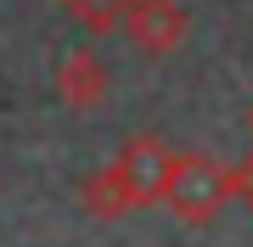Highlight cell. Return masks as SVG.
<instances>
[{
    "mask_svg": "<svg viewBox=\"0 0 253 247\" xmlns=\"http://www.w3.org/2000/svg\"><path fill=\"white\" fill-rule=\"evenodd\" d=\"M174 219L186 225H208L219 219V208L231 202V185H225V163L214 152H174L169 157V174H163V197Z\"/></svg>",
    "mask_w": 253,
    "mask_h": 247,
    "instance_id": "1",
    "label": "cell"
},
{
    "mask_svg": "<svg viewBox=\"0 0 253 247\" xmlns=\"http://www.w3.org/2000/svg\"><path fill=\"white\" fill-rule=\"evenodd\" d=\"M169 157L174 146L158 135V129H141V135H129L124 146H118L113 157V180L124 185V197H129V208H152V202L163 197V174H169Z\"/></svg>",
    "mask_w": 253,
    "mask_h": 247,
    "instance_id": "2",
    "label": "cell"
},
{
    "mask_svg": "<svg viewBox=\"0 0 253 247\" xmlns=\"http://www.w3.org/2000/svg\"><path fill=\"white\" fill-rule=\"evenodd\" d=\"M124 34L135 39V51L146 56H174L191 39V11L180 0H135L124 17Z\"/></svg>",
    "mask_w": 253,
    "mask_h": 247,
    "instance_id": "3",
    "label": "cell"
},
{
    "mask_svg": "<svg viewBox=\"0 0 253 247\" xmlns=\"http://www.w3.org/2000/svg\"><path fill=\"white\" fill-rule=\"evenodd\" d=\"M107 62H101L96 51H68L62 62H56V96H62V107L73 112H96L101 101H107Z\"/></svg>",
    "mask_w": 253,
    "mask_h": 247,
    "instance_id": "4",
    "label": "cell"
},
{
    "mask_svg": "<svg viewBox=\"0 0 253 247\" xmlns=\"http://www.w3.org/2000/svg\"><path fill=\"white\" fill-rule=\"evenodd\" d=\"M79 202H84V213H90V219H101V225H113V219H124V213H135V208H129V197H124V185L113 180L107 163H101L90 180L79 185Z\"/></svg>",
    "mask_w": 253,
    "mask_h": 247,
    "instance_id": "5",
    "label": "cell"
},
{
    "mask_svg": "<svg viewBox=\"0 0 253 247\" xmlns=\"http://www.w3.org/2000/svg\"><path fill=\"white\" fill-rule=\"evenodd\" d=\"M56 6H62L79 28L107 34V28H124V17H129V6H135V0H56Z\"/></svg>",
    "mask_w": 253,
    "mask_h": 247,
    "instance_id": "6",
    "label": "cell"
},
{
    "mask_svg": "<svg viewBox=\"0 0 253 247\" xmlns=\"http://www.w3.org/2000/svg\"><path fill=\"white\" fill-rule=\"evenodd\" d=\"M225 185H231V202L253 208V152L236 157V163H225Z\"/></svg>",
    "mask_w": 253,
    "mask_h": 247,
    "instance_id": "7",
    "label": "cell"
},
{
    "mask_svg": "<svg viewBox=\"0 0 253 247\" xmlns=\"http://www.w3.org/2000/svg\"><path fill=\"white\" fill-rule=\"evenodd\" d=\"M242 124H248V135H253V101H248V118H242Z\"/></svg>",
    "mask_w": 253,
    "mask_h": 247,
    "instance_id": "8",
    "label": "cell"
}]
</instances>
